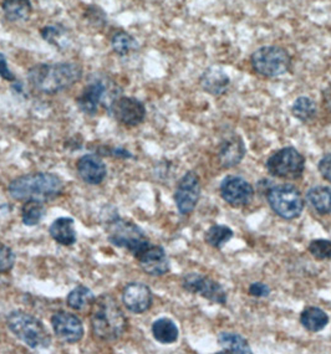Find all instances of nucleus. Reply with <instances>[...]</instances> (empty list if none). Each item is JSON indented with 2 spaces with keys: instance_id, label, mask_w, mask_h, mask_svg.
<instances>
[{
  "instance_id": "2",
  "label": "nucleus",
  "mask_w": 331,
  "mask_h": 354,
  "mask_svg": "<svg viewBox=\"0 0 331 354\" xmlns=\"http://www.w3.org/2000/svg\"><path fill=\"white\" fill-rule=\"evenodd\" d=\"M91 310L92 333L98 339L115 342L127 330L129 321L110 293H102L96 297Z\"/></svg>"
},
{
  "instance_id": "17",
  "label": "nucleus",
  "mask_w": 331,
  "mask_h": 354,
  "mask_svg": "<svg viewBox=\"0 0 331 354\" xmlns=\"http://www.w3.org/2000/svg\"><path fill=\"white\" fill-rule=\"evenodd\" d=\"M78 173L86 184L98 185L102 183L107 176V165L102 158L95 154H85L76 163Z\"/></svg>"
},
{
  "instance_id": "24",
  "label": "nucleus",
  "mask_w": 331,
  "mask_h": 354,
  "mask_svg": "<svg viewBox=\"0 0 331 354\" xmlns=\"http://www.w3.org/2000/svg\"><path fill=\"white\" fill-rule=\"evenodd\" d=\"M307 201L316 213L325 215L331 213V189L328 187L316 185L307 193Z\"/></svg>"
},
{
  "instance_id": "3",
  "label": "nucleus",
  "mask_w": 331,
  "mask_h": 354,
  "mask_svg": "<svg viewBox=\"0 0 331 354\" xmlns=\"http://www.w3.org/2000/svg\"><path fill=\"white\" fill-rule=\"evenodd\" d=\"M64 188L62 177L55 173L40 171L15 178L9 184L8 192L15 201L46 203L62 196Z\"/></svg>"
},
{
  "instance_id": "33",
  "label": "nucleus",
  "mask_w": 331,
  "mask_h": 354,
  "mask_svg": "<svg viewBox=\"0 0 331 354\" xmlns=\"http://www.w3.org/2000/svg\"><path fill=\"white\" fill-rule=\"evenodd\" d=\"M15 265V254L4 243H0V274H6L12 271Z\"/></svg>"
},
{
  "instance_id": "1",
  "label": "nucleus",
  "mask_w": 331,
  "mask_h": 354,
  "mask_svg": "<svg viewBox=\"0 0 331 354\" xmlns=\"http://www.w3.org/2000/svg\"><path fill=\"white\" fill-rule=\"evenodd\" d=\"M84 70L76 62L39 64L28 71V80L35 91L54 96L76 85Z\"/></svg>"
},
{
  "instance_id": "26",
  "label": "nucleus",
  "mask_w": 331,
  "mask_h": 354,
  "mask_svg": "<svg viewBox=\"0 0 331 354\" xmlns=\"http://www.w3.org/2000/svg\"><path fill=\"white\" fill-rule=\"evenodd\" d=\"M95 301H96V296L93 295L91 290L84 285H79L69 293L66 297V305L75 311H85L87 308H91Z\"/></svg>"
},
{
  "instance_id": "22",
  "label": "nucleus",
  "mask_w": 331,
  "mask_h": 354,
  "mask_svg": "<svg viewBox=\"0 0 331 354\" xmlns=\"http://www.w3.org/2000/svg\"><path fill=\"white\" fill-rule=\"evenodd\" d=\"M152 335L157 342L162 344H172L177 342L179 330L177 324L171 318L162 317L156 319L152 324Z\"/></svg>"
},
{
  "instance_id": "27",
  "label": "nucleus",
  "mask_w": 331,
  "mask_h": 354,
  "mask_svg": "<svg viewBox=\"0 0 331 354\" xmlns=\"http://www.w3.org/2000/svg\"><path fill=\"white\" fill-rule=\"evenodd\" d=\"M111 48L118 56H129L138 50V43L127 31L117 30L111 37Z\"/></svg>"
},
{
  "instance_id": "28",
  "label": "nucleus",
  "mask_w": 331,
  "mask_h": 354,
  "mask_svg": "<svg viewBox=\"0 0 331 354\" xmlns=\"http://www.w3.org/2000/svg\"><path fill=\"white\" fill-rule=\"evenodd\" d=\"M292 113L301 122H310L316 117L318 106L312 98L301 96L295 100L292 106Z\"/></svg>"
},
{
  "instance_id": "6",
  "label": "nucleus",
  "mask_w": 331,
  "mask_h": 354,
  "mask_svg": "<svg viewBox=\"0 0 331 354\" xmlns=\"http://www.w3.org/2000/svg\"><path fill=\"white\" fill-rule=\"evenodd\" d=\"M107 240L118 249L129 250L134 257L151 244L147 235L131 220L116 216L107 225Z\"/></svg>"
},
{
  "instance_id": "4",
  "label": "nucleus",
  "mask_w": 331,
  "mask_h": 354,
  "mask_svg": "<svg viewBox=\"0 0 331 354\" xmlns=\"http://www.w3.org/2000/svg\"><path fill=\"white\" fill-rule=\"evenodd\" d=\"M8 328L19 341L31 349H48L51 346V335L45 324L28 312H10L6 317Z\"/></svg>"
},
{
  "instance_id": "13",
  "label": "nucleus",
  "mask_w": 331,
  "mask_h": 354,
  "mask_svg": "<svg viewBox=\"0 0 331 354\" xmlns=\"http://www.w3.org/2000/svg\"><path fill=\"white\" fill-rule=\"evenodd\" d=\"M51 327L55 335L62 342L74 344L80 342L85 335L84 324L80 318L74 313L57 311L51 316Z\"/></svg>"
},
{
  "instance_id": "10",
  "label": "nucleus",
  "mask_w": 331,
  "mask_h": 354,
  "mask_svg": "<svg viewBox=\"0 0 331 354\" xmlns=\"http://www.w3.org/2000/svg\"><path fill=\"white\" fill-rule=\"evenodd\" d=\"M110 115L116 122L125 127H137L146 118V107L138 98L117 96L107 107Z\"/></svg>"
},
{
  "instance_id": "38",
  "label": "nucleus",
  "mask_w": 331,
  "mask_h": 354,
  "mask_svg": "<svg viewBox=\"0 0 331 354\" xmlns=\"http://www.w3.org/2000/svg\"><path fill=\"white\" fill-rule=\"evenodd\" d=\"M111 154L116 158L121 159H127L132 157V154L129 151H126L125 148H111Z\"/></svg>"
},
{
  "instance_id": "29",
  "label": "nucleus",
  "mask_w": 331,
  "mask_h": 354,
  "mask_svg": "<svg viewBox=\"0 0 331 354\" xmlns=\"http://www.w3.org/2000/svg\"><path fill=\"white\" fill-rule=\"evenodd\" d=\"M40 34L46 43L54 45L57 49H64L70 44L68 29L62 25H48L40 30Z\"/></svg>"
},
{
  "instance_id": "36",
  "label": "nucleus",
  "mask_w": 331,
  "mask_h": 354,
  "mask_svg": "<svg viewBox=\"0 0 331 354\" xmlns=\"http://www.w3.org/2000/svg\"><path fill=\"white\" fill-rule=\"evenodd\" d=\"M0 77L3 80H6L8 82H15L17 77L15 75L12 73V70L9 68L8 65V60H6V56L4 54L0 53Z\"/></svg>"
},
{
  "instance_id": "23",
  "label": "nucleus",
  "mask_w": 331,
  "mask_h": 354,
  "mask_svg": "<svg viewBox=\"0 0 331 354\" xmlns=\"http://www.w3.org/2000/svg\"><path fill=\"white\" fill-rule=\"evenodd\" d=\"M218 344L222 353L251 354V348L244 337L238 333L222 332L218 336Z\"/></svg>"
},
{
  "instance_id": "30",
  "label": "nucleus",
  "mask_w": 331,
  "mask_h": 354,
  "mask_svg": "<svg viewBox=\"0 0 331 354\" xmlns=\"http://www.w3.org/2000/svg\"><path fill=\"white\" fill-rule=\"evenodd\" d=\"M46 214L43 202L26 201L21 208V220L25 226H37Z\"/></svg>"
},
{
  "instance_id": "11",
  "label": "nucleus",
  "mask_w": 331,
  "mask_h": 354,
  "mask_svg": "<svg viewBox=\"0 0 331 354\" xmlns=\"http://www.w3.org/2000/svg\"><path fill=\"white\" fill-rule=\"evenodd\" d=\"M182 286L186 291L195 293L217 305L227 304V293L221 283L209 279L208 276L190 272L182 279Z\"/></svg>"
},
{
  "instance_id": "20",
  "label": "nucleus",
  "mask_w": 331,
  "mask_h": 354,
  "mask_svg": "<svg viewBox=\"0 0 331 354\" xmlns=\"http://www.w3.org/2000/svg\"><path fill=\"white\" fill-rule=\"evenodd\" d=\"M51 239L62 246H71L78 241L75 220L70 216H60L51 223L49 227Z\"/></svg>"
},
{
  "instance_id": "8",
  "label": "nucleus",
  "mask_w": 331,
  "mask_h": 354,
  "mask_svg": "<svg viewBox=\"0 0 331 354\" xmlns=\"http://www.w3.org/2000/svg\"><path fill=\"white\" fill-rule=\"evenodd\" d=\"M271 210L285 220L296 219L304 209L301 192L292 184H280L271 187L267 193Z\"/></svg>"
},
{
  "instance_id": "39",
  "label": "nucleus",
  "mask_w": 331,
  "mask_h": 354,
  "mask_svg": "<svg viewBox=\"0 0 331 354\" xmlns=\"http://www.w3.org/2000/svg\"><path fill=\"white\" fill-rule=\"evenodd\" d=\"M323 97H324V102H325L328 110L331 112V86L328 87L326 90L323 92Z\"/></svg>"
},
{
  "instance_id": "14",
  "label": "nucleus",
  "mask_w": 331,
  "mask_h": 354,
  "mask_svg": "<svg viewBox=\"0 0 331 354\" xmlns=\"http://www.w3.org/2000/svg\"><path fill=\"white\" fill-rule=\"evenodd\" d=\"M221 196L224 202L234 208H242L251 204L254 189L246 179L237 176H228L221 184Z\"/></svg>"
},
{
  "instance_id": "37",
  "label": "nucleus",
  "mask_w": 331,
  "mask_h": 354,
  "mask_svg": "<svg viewBox=\"0 0 331 354\" xmlns=\"http://www.w3.org/2000/svg\"><path fill=\"white\" fill-rule=\"evenodd\" d=\"M318 168H319L321 176L331 183V153H328L323 158L320 159Z\"/></svg>"
},
{
  "instance_id": "35",
  "label": "nucleus",
  "mask_w": 331,
  "mask_h": 354,
  "mask_svg": "<svg viewBox=\"0 0 331 354\" xmlns=\"http://www.w3.org/2000/svg\"><path fill=\"white\" fill-rule=\"evenodd\" d=\"M248 292L253 297H258V299H264L268 297L270 295V287L265 285L263 282H254L249 286Z\"/></svg>"
},
{
  "instance_id": "31",
  "label": "nucleus",
  "mask_w": 331,
  "mask_h": 354,
  "mask_svg": "<svg viewBox=\"0 0 331 354\" xmlns=\"http://www.w3.org/2000/svg\"><path fill=\"white\" fill-rule=\"evenodd\" d=\"M232 238H233V232L226 225L211 226L204 234L206 243L215 249H222Z\"/></svg>"
},
{
  "instance_id": "32",
  "label": "nucleus",
  "mask_w": 331,
  "mask_h": 354,
  "mask_svg": "<svg viewBox=\"0 0 331 354\" xmlns=\"http://www.w3.org/2000/svg\"><path fill=\"white\" fill-rule=\"evenodd\" d=\"M309 252L316 260H331V240L316 239L309 244Z\"/></svg>"
},
{
  "instance_id": "12",
  "label": "nucleus",
  "mask_w": 331,
  "mask_h": 354,
  "mask_svg": "<svg viewBox=\"0 0 331 354\" xmlns=\"http://www.w3.org/2000/svg\"><path fill=\"white\" fill-rule=\"evenodd\" d=\"M202 185L196 171H190L179 180L175 192V203L182 215L192 213L199 202Z\"/></svg>"
},
{
  "instance_id": "5",
  "label": "nucleus",
  "mask_w": 331,
  "mask_h": 354,
  "mask_svg": "<svg viewBox=\"0 0 331 354\" xmlns=\"http://www.w3.org/2000/svg\"><path fill=\"white\" fill-rule=\"evenodd\" d=\"M117 87L102 75H93L76 98L78 107L87 116H95L98 110L110 104L118 96Z\"/></svg>"
},
{
  "instance_id": "16",
  "label": "nucleus",
  "mask_w": 331,
  "mask_h": 354,
  "mask_svg": "<svg viewBox=\"0 0 331 354\" xmlns=\"http://www.w3.org/2000/svg\"><path fill=\"white\" fill-rule=\"evenodd\" d=\"M135 259L147 275L163 276L170 272V260L162 246L150 244Z\"/></svg>"
},
{
  "instance_id": "19",
  "label": "nucleus",
  "mask_w": 331,
  "mask_h": 354,
  "mask_svg": "<svg viewBox=\"0 0 331 354\" xmlns=\"http://www.w3.org/2000/svg\"><path fill=\"white\" fill-rule=\"evenodd\" d=\"M199 85L204 92L212 96H221L228 91L231 86V77L221 68L212 66L202 73L199 79Z\"/></svg>"
},
{
  "instance_id": "7",
  "label": "nucleus",
  "mask_w": 331,
  "mask_h": 354,
  "mask_svg": "<svg viewBox=\"0 0 331 354\" xmlns=\"http://www.w3.org/2000/svg\"><path fill=\"white\" fill-rule=\"evenodd\" d=\"M254 71L264 77H279L288 73L292 66V56L276 45H267L256 50L251 56Z\"/></svg>"
},
{
  "instance_id": "21",
  "label": "nucleus",
  "mask_w": 331,
  "mask_h": 354,
  "mask_svg": "<svg viewBox=\"0 0 331 354\" xmlns=\"http://www.w3.org/2000/svg\"><path fill=\"white\" fill-rule=\"evenodd\" d=\"M301 324L309 332H320L329 324V316L319 307L309 306L301 313Z\"/></svg>"
},
{
  "instance_id": "15",
  "label": "nucleus",
  "mask_w": 331,
  "mask_h": 354,
  "mask_svg": "<svg viewBox=\"0 0 331 354\" xmlns=\"http://www.w3.org/2000/svg\"><path fill=\"white\" fill-rule=\"evenodd\" d=\"M123 302L129 312L142 315L151 308L154 295L147 285L142 282H131L123 288Z\"/></svg>"
},
{
  "instance_id": "34",
  "label": "nucleus",
  "mask_w": 331,
  "mask_h": 354,
  "mask_svg": "<svg viewBox=\"0 0 331 354\" xmlns=\"http://www.w3.org/2000/svg\"><path fill=\"white\" fill-rule=\"evenodd\" d=\"M87 14H89V20L98 28L106 23V14L98 6H90L87 9Z\"/></svg>"
},
{
  "instance_id": "9",
  "label": "nucleus",
  "mask_w": 331,
  "mask_h": 354,
  "mask_svg": "<svg viewBox=\"0 0 331 354\" xmlns=\"http://www.w3.org/2000/svg\"><path fill=\"white\" fill-rule=\"evenodd\" d=\"M267 169L273 177L298 179L305 169V159L293 147H285L270 156Z\"/></svg>"
},
{
  "instance_id": "18",
  "label": "nucleus",
  "mask_w": 331,
  "mask_h": 354,
  "mask_svg": "<svg viewBox=\"0 0 331 354\" xmlns=\"http://www.w3.org/2000/svg\"><path fill=\"white\" fill-rule=\"evenodd\" d=\"M246 154V146L243 138L238 135H232L222 141L218 152V159L222 167L231 168L240 165Z\"/></svg>"
},
{
  "instance_id": "25",
  "label": "nucleus",
  "mask_w": 331,
  "mask_h": 354,
  "mask_svg": "<svg viewBox=\"0 0 331 354\" xmlns=\"http://www.w3.org/2000/svg\"><path fill=\"white\" fill-rule=\"evenodd\" d=\"M1 9L8 20L25 21L30 18L33 6L30 0H3Z\"/></svg>"
}]
</instances>
